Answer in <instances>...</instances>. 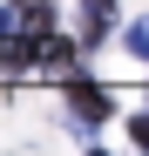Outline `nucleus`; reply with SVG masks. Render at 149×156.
Returning <instances> with one entry per match:
<instances>
[{"label":"nucleus","mask_w":149,"mask_h":156,"mask_svg":"<svg viewBox=\"0 0 149 156\" xmlns=\"http://www.w3.org/2000/svg\"><path fill=\"white\" fill-rule=\"evenodd\" d=\"M129 48H136V55L149 61V20H136V27H129Z\"/></svg>","instance_id":"3"},{"label":"nucleus","mask_w":149,"mask_h":156,"mask_svg":"<svg viewBox=\"0 0 149 156\" xmlns=\"http://www.w3.org/2000/svg\"><path fill=\"white\" fill-rule=\"evenodd\" d=\"M129 136H136V143H142V149H149V109H142V115H136V122H129Z\"/></svg>","instance_id":"5"},{"label":"nucleus","mask_w":149,"mask_h":156,"mask_svg":"<svg viewBox=\"0 0 149 156\" xmlns=\"http://www.w3.org/2000/svg\"><path fill=\"white\" fill-rule=\"evenodd\" d=\"M81 7H88V20H109V14H115V0H81Z\"/></svg>","instance_id":"4"},{"label":"nucleus","mask_w":149,"mask_h":156,"mask_svg":"<svg viewBox=\"0 0 149 156\" xmlns=\"http://www.w3.org/2000/svg\"><path fill=\"white\" fill-rule=\"evenodd\" d=\"M7 34H14V14H7V7H0V41H7Z\"/></svg>","instance_id":"6"},{"label":"nucleus","mask_w":149,"mask_h":156,"mask_svg":"<svg viewBox=\"0 0 149 156\" xmlns=\"http://www.w3.org/2000/svg\"><path fill=\"white\" fill-rule=\"evenodd\" d=\"M41 68L74 75V41H61V34H41Z\"/></svg>","instance_id":"2"},{"label":"nucleus","mask_w":149,"mask_h":156,"mask_svg":"<svg viewBox=\"0 0 149 156\" xmlns=\"http://www.w3.org/2000/svg\"><path fill=\"white\" fill-rule=\"evenodd\" d=\"M68 115L95 129V122H109V115H115V102H109V88H95L88 75H68Z\"/></svg>","instance_id":"1"}]
</instances>
